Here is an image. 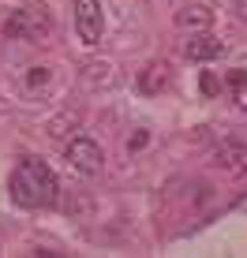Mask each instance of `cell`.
Wrapping results in <instances>:
<instances>
[{
  "label": "cell",
  "instance_id": "obj_1",
  "mask_svg": "<svg viewBox=\"0 0 247 258\" xmlns=\"http://www.w3.org/2000/svg\"><path fill=\"white\" fill-rule=\"evenodd\" d=\"M56 195H60L56 172L41 157H23L19 168L12 172V199L26 210H45L56 206Z\"/></svg>",
  "mask_w": 247,
  "mask_h": 258
},
{
  "label": "cell",
  "instance_id": "obj_2",
  "mask_svg": "<svg viewBox=\"0 0 247 258\" xmlns=\"http://www.w3.org/2000/svg\"><path fill=\"white\" fill-rule=\"evenodd\" d=\"M4 34L8 38H19V41H41L52 34V15L38 4H26V8H15L12 15L4 19Z\"/></svg>",
  "mask_w": 247,
  "mask_h": 258
},
{
  "label": "cell",
  "instance_id": "obj_3",
  "mask_svg": "<svg viewBox=\"0 0 247 258\" xmlns=\"http://www.w3.org/2000/svg\"><path fill=\"white\" fill-rule=\"evenodd\" d=\"M72 12H75V34L86 49L101 45V30H105V19H101V4L98 0H72Z\"/></svg>",
  "mask_w": 247,
  "mask_h": 258
},
{
  "label": "cell",
  "instance_id": "obj_4",
  "mask_svg": "<svg viewBox=\"0 0 247 258\" xmlns=\"http://www.w3.org/2000/svg\"><path fill=\"white\" fill-rule=\"evenodd\" d=\"M68 165H72L79 176H101V168H105V154H101V146H98L94 139L75 135L72 142H68Z\"/></svg>",
  "mask_w": 247,
  "mask_h": 258
},
{
  "label": "cell",
  "instance_id": "obj_5",
  "mask_svg": "<svg viewBox=\"0 0 247 258\" xmlns=\"http://www.w3.org/2000/svg\"><path fill=\"white\" fill-rule=\"evenodd\" d=\"M169 83H172V68H169V60H150V64L135 75L139 94H146V97L165 94V90H169Z\"/></svg>",
  "mask_w": 247,
  "mask_h": 258
},
{
  "label": "cell",
  "instance_id": "obj_6",
  "mask_svg": "<svg viewBox=\"0 0 247 258\" xmlns=\"http://www.w3.org/2000/svg\"><path fill=\"white\" fill-rule=\"evenodd\" d=\"M183 56H188L191 64H210V60H221V56H225V45H221L210 30H199V34H191V38H188Z\"/></svg>",
  "mask_w": 247,
  "mask_h": 258
},
{
  "label": "cell",
  "instance_id": "obj_7",
  "mask_svg": "<svg viewBox=\"0 0 247 258\" xmlns=\"http://www.w3.org/2000/svg\"><path fill=\"white\" fill-rule=\"evenodd\" d=\"M210 161H214V168L228 172L232 180H240V176H247V146H240V142H225V146H217L214 154H210Z\"/></svg>",
  "mask_w": 247,
  "mask_h": 258
},
{
  "label": "cell",
  "instance_id": "obj_8",
  "mask_svg": "<svg viewBox=\"0 0 247 258\" xmlns=\"http://www.w3.org/2000/svg\"><path fill=\"white\" fill-rule=\"evenodd\" d=\"M176 26H183V30H191V34L210 30V26H214V12L202 8V4H188V8L176 12Z\"/></svg>",
  "mask_w": 247,
  "mask_h": 258
},
{
  "label": "cell",
  "instance_id": "obj_9",
  "mask_svg": "<svg viewBox=\"0 0 247 258\" xmlns=\"http://www.w3.org/2000/svg\"><path fill=\"white\" fill-rule=\"evenodd\" d=\"M225 90H228V101H236V109L247 112V71L236 68L225 75Z\"/></svg>",
  "mask_w": 247,
  "mask_h": 258
},
{
  "label": "cell",
  "instance_id": "obj_10",
  "mask_svg": "<svg viewBox=\"0 0 247 258\" xmlns=\"http://www.w3.org/2000/svg\"><path fill=\"white\" fill-rule=\"evenodd\" d=\"M49 83H52V68L38 64V68H30V71H26V86H30V90H45Z\"/></svg>",
  "mask_w": 247,
  "mask_h": 258
},
{
  "label": "cell",
  "instance_id": "obj_11",
  "mask_svg": "<svg viewBox=\"0 0 247 258\" xmlns=\"http://www.w3.org/2000/svg\"><path fill=\"white\" fill-rule=\"evenodd\" d=\"M146 142H150V135H146V131H135V135L128 139V150H131V154H135V150H143Z\"/></svg>",
  "mask_w": 247,
  "mask_h": 258
},
{
  "label": "cell",
  "instance_id": "obj_12",
  "mask_svg": "<svg viewBox=\"0 0 247 258\" xmlns=\"http://www.w3.org/2000/svg\"><path fill=\"white\" fill-rule=\"evenodd\" d=\"M202 94H210V97L217 94V79L214 75H202Z\"/></svg>",
  "mask_w": 247,
  "mask_h": 258
},
{
  "label": "cell",
  "instance_id": "obj_13",
  "mask_svg": "<svg viewBox=\"0 0 247 258\" xmlns=\"http://www.w3.org/2000/svg\"><path fill=\"white\" fill-rule=\"evenodd\" d=\"M232 8H236L240 15H243V19H247V0H232Z\"/></svg>",
  "mask_w": 247,
  "mask_h": 258
}]
</instances>
